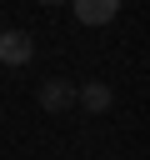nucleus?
I'll return each instance as SVG.
<instances>
[{
  "label": "nucleus",
  "instance_id": "f257e3e1",
  "mask_svg": "<svg viewBox=\"0 0 150 160\" xmlns=\"http://www.w3.org/2000/svg\"><path fill=\"white\" fill-rule=\"evenodd\" d=\"M35 45L25 30H0V65H30Z\"/></svg>",
  "mask_w": 150,
  "mask_h": 160
},
{
  "label": "nucleus",
  "instance_id": "f03ea898",
  "mask_svg": "<svg viewBox=\"0 0 150 160\" xmlns=\"http://www.w3.org/2000/svg\"><path fill=\"white\" fill-rule=\"evenodd\" d=\"M75 5V20L80 25H110L120 15V0H70Z\"/></svg>",
  "mask_w": 150,
  "mask_h": 160
},
{
  "label": "nucleus",
  "instance_id": "7ed1b4c3",
  "mask_svg": "<svg viewBox=\"0 0 150 160\" xmlns=\"http://www.w3.org/2000/svg\"><path fill=\"white\" fill-rule=\"evenodd\" d=\"M70 105H75V85H65V80H50V85L40 90V110L60 115V110H70Z\"/></svg>",
  "mask_w": 150,
  "mask_h": 160
},
{
  "label": "nucleus",
  "instance_id": "20e7f679",
  "mask_svg": "<svg viewBox=\"0 0 150 160\" xmlns=\"http://www.w3.org/2000/svg\"><path fill=\"white\" fill-rule=\"evenodd\" d=\"M75 100H80L90 115H105V110H110V85L90 80V85H80V90H75Z\"/></svg>",
  "mask_w": 150,
  "mask_h": 160
},
{
  "label": "nucleus",
  "instance_id": "39448f33",
  "mask_svg": "<svg viewBox=\"0 0 150 160\" xmlns=\"http://www.w3.org/2000/svg\"><path fill=\"white\" fill-rule=\"evenodd\" d=\"M40 5H60V0H40Z\"/></svg>",
  "mask_w": 150,
  "mask_h": 160
}]
</instances>
